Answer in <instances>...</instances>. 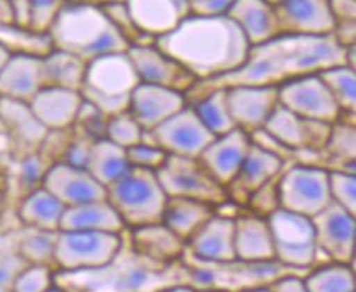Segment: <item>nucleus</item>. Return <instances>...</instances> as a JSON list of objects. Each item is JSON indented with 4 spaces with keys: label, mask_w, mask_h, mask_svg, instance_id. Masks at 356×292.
<instances>
[{
    "label": "nucleus",
    "mask_w": 356,
    "mask_h": 292,
    "mask_svg": "<svg viewBox=\"0 0 356 292\" xmlns=\"http://www.w3.org/2000/svg\"><path fill=\"white\" fill-rule=\"evenodd\" d=\"M345 65V48L333 35L300 36L277 35L276 38L250 47L246 61L238 70L213 79L195 82L186 94L187 104L216 89L238 86H277L300 76L317 74L333 66Z\"/></svg>",
    "instance_id": "nucleus-1"
},
{
    "label": "nucleus",
    "mask_w": 356,
    "mask_h": 292,
    "mask_svg": "<svg viewBox=\"0 0 356 292\" xmlns=\"http://www.w3.org/2000/svg\"><path fill=\"white\" fill-rule=\"evenodd\" d=\"M154 44L197 82L238 70L250 51L243 31L227 15H189L171 33L156 38Z\"/></svg>",
    "instance_id": "nucleus-2"
},
{
    "label": "nucleus",
    "mask_w": 356,
    "mask_h": 292,
    "mask_svg": "<svg viewBox=\"0 0 356 292\" xmlns=\"http://www.w3.org/2000/svg\"><path fill=\"white\" fill-rule=\"evenodd\" d=\"M48 35L54 49L74 54L86 63L130 48L102 8L86 3L67 2L54 18Z\"/></svg>",
    "instance_id": "nucleus-3"
},
{
    "label": "nucleus",
    "mask_w": 356,
    "mask_h": 292,
    "mask_svg": "<svg viewBox=\"0 0 356 292\" xmlns=\"http://www.w3.org/2000/svg\"><path fill=\"white\" fill-rule=\"evenodd\" d=\"M138 84L127 51L106 54L88 63L81 95L108 118L129 111L130 95Z\"/></svg>",
    "instance_id": "nucleus-4"
},
{
    "label": "nucleus",
    "mask_w": 356,
    "mask_h": 292,
    "mask_svg": "<svg viewBox=\"0 0 356 292\" xmlns=\"http://www.w3.org/2000/svg\"><path fill=\"white\" fill-rule=\"evenodd\" d=\"M107 200L125 228L159 223L168 195L154 171L131 168L122 179L107 187Z\"/></svg>",
    "instance_id": "nucleus-5"
},
{
    "label": "nucleus",
    "mask_w": 356,
    "mask_h": 292,
    "mask_svg": "<svg viewBox=\"0 0 356 292\" xmlns=\"http://www.w3.org/2000/svg\"><path fill=\"white\" fill-rule=\"evenodd\" d=\"M175 264H159L149 261L135 253V258H125L122 263L115 259L107 266L90 269L89 275L95 276L97 286L86 287L88 292H158L168 286L184 284L164 277L181 276L175 271ZM177 279V277H176ZM182 281V279H179Z\"/></svg>",
    "instance_id": "nucleus-6"
},
{
    "label": "nucleus",
    "mask_w": 356,
    "mask_h": 292,
    "mask_svg": "<svg viewBox=\"0 0 356 292\" xmlns=\"http://www.w3.org/2000/svg\"><path fill=\"white\" fill-rule=\"evenodd\" d=\"M123 246V234L59 230L54 266L63 273L90 271L111 264Z\"/></svg>",
    "instance_id": "nucleus-7"
},
{
    "label": "nucleus",
    "mask_w": 356,
    "mask_h": 292,
    "mask_svg": "<svg viewBox=\"0 0 356 292\" xmlns=\"http://www.w3.org/2000/svg\"><path fill=\"white\" fill-rule=\"evenodd\" d=\"M266 220L271 230L276 261L298 271L312 268L318 254L312 218L280 207L269 213Z\"/></svg>",
    "instance_id": "nucleus-8"
},
{
    "label": "nucleus",
    "mask_w": 356,
    "mask_h": 292,
    "mask_svg": "<svg viewBox=\"0 0 356 292\" xmlns=\"http://www.w3.org/2000/svg\"><path fill=\"white\" fill-rule=\"evenodd\" d=\"M330 170L316 164L292 163L286 166L277 182L280 207L312 218L332 202Z\"/></svg>",
    "instance_id": "nucleus-9"
},
{
    "label": "nucleus",
    "mask_w": 356,
    "mask_h": 292,
    "mask_svg": "<svg viewBox=\"0 0 356 292\" xmlns=\"http://www.w3.org/2000/svg\"><path fill=\"white\" fill-rule=\"evenodd\" d=\"M158 181L168 197H186L202 200L217 207L228 202V193L223 186L205 171L197 158L168 154L166 161L156 171Z\"/></svg>",
    "instance_id": "nucleus-10"
},
{
    "label": "nucleus",
    "mask_w": 356,
    "mask_h": 292,
    "mask_svg": "<svg viewBox=\"0 0 356 292\" xmlns=\"http://www.w3.org/2000/svg\"><path fill=\"white\" fill-rule=\"evenodd\" d=\"M277 102L304 120L335 123L341 115L318 74L300 76L277 86Z\"/></svg>",
    "instance_id": "nucleus-11"
},
{
    "label": "nucleus",
    "mask_w": 356,
    "mask_h": 292,
    "mask_svg": "<svg viewBox=\"0 0 356 292\" xmlns=\"http://www.w3.org/2000/svg\"><path fill=\"white\" fill-rule=\"evenodd\" d=\"M149 133L154 143L168 154L184 158H199L200 153L216 138L202 125L191 104H187L184 108H181Z\"/></svg>",
    "instance_id": "nucleus-12"
},
{
    "label": "nucleus",
    "mask_w": 356,
    "mask_h": 292,
    "mask_svg": "<svg viewBox=\"0 0 356 292\" xmlns=\"http://www.w3.org/2000/svg\"><path fill=\"white\" fill-rule=\"evenodd\" d=\"M318 252L330 261L353 264L356 241V216L330 202L312 217Z\"/></svg>",
    "instance_id": "nucleus-13"
},
{
    "label": "nucleus",
    "mask_w": 356,
    "mask_h": 292,
    "mask_svg": "<svg viewBox=\"0 0 356 292\" xmlns=\"http://www.w3.org/2000/svg\"><path fill=\"white\" fill-rule=\"evenodd\" d=\"M127 56L130 58L136 76L143 84L159 86L187 94L197 82L184 66L164 54L161 49L156 48V44L130 47L127 49Z\"/></svg>",
    "instance_id": "nucleus-14"
},
{
    "label": "nucleus",
    "mask_w": 356,
    "mask_h": 292,
    "mask_svg": "<svg viewBox=\"0 0 356 292\" xmlns=\"http://www.w3.org/2000/svg\"><path fill=\"white\" fill-rule=\"evenodd\" d=\"M227 90V106L235 129L253 135L263 130L277 107V88L273 86H238Z\"/></svg>",
    "instance_id": "nucleus-15"
},
{
    "label": "nucleus",
    "mask_w": 356,
    "mask_h": 292,
    "mask_svg": "<svg viewBox=\"0 0 356 292\" xmlns=\"http://www.w3.org/2000/svg\"><path fill=\"white\" fill-rule=\"evenodd\" d=\"M280 35H332L333 17L328 0H282L275 6Z\"/></svg>",
    "instance_id": "nucleus-16"
},
{
    "label": "nucleus",
    "mask_w": 356,
    "mask_h": 292,
    "mask_svg": "<svg viewBox=\"0 0 356 292\" xmlns=\"http://www.w3.org/2000/svg\"><path fill=\"white\" fill-rule=\"evenodd\" d=\"M43 187H47L65 207L107 199V189L99 184L88 170L61 161L48 168Z\"/></svg>",
    "instance_id": "nucleus-17"
},
{
    "label": "nucleus",
    "mask_w": 356,
    "mask_h": 292,
    "mask_svg": "<svg viewBox=\"0 0 356 292\" xmlns=\"http://www.w3.org/2000/svg\"><path fill=\"white\" fill-rule=\"evenodd\" d=\"M250 146L251 136L240 129H234L216 136L197 159L205 171L227 189L238 175Z\"/></svg>",
    "instance_id": "nucleus-18"
},
{
    "label": "nucleus",
    "mask_w": 356,
    "mask_h": 292,
    "mask_svg": "<svg viewBox=\"0 0 356 292\" xmlns=\"http://www.w3.org/2000/svg\"><path fill=\"white\" fill-rule=\"evenodd\" d=\"M186 252L195 261L225 264L236 261L235 257V218L213 216L191 236Z\"/></svg>",
    "instance_id": "nucleus-19"
},
{
    "label": "nucleus",
    "mask_w": 356,
    "mask_h": 292,
    "mask_svg": "<svg viewBox=\"0 0 356 292\" xmlns=\"http://www.w3.org/2000/svg\"><path fill=\"white\" fill-rule=\"evenodd\" d=\"M187 106L186 94L140 82L130 95L129 112L145 131H152Z\"/></svg>",
    "instance_id": "nucleus-20"
},
{
    "label": "nucleus",
    "mask_w": 356,
    "mask_h": 292,
    "mask_svg": "<svg viewBox=\"0 0 356 292\" xmlns=\"http://www.w3.org/2000/svg\"><path fill=\"white\" fill-rule=\"evenodd\" d=\"M286 159L280 154L269 152L264 146L251 141V146L246 153V158L241 164L238 175L227 187L228 199H250V195L257 193L259 187L275 179L284 171Z\"/></svg>",
    "instance_id": "nucleus-21"
},
{
    "label": "nucleus",
    "mask_w": 356,
    "mask_h": 292,
    "mask_svg": "<svg viewBox=\"0 0 356 292\" xmlns=\"http://www.w3.org/2000/svg\"><path fill=\"white\" fill-rule=\"evenodd\" d=\"M43 88H47L43 58L10 54L0 67V99L30 104Z\"/></svg>",
    "instance_id": "nucleus-22"
},
{
    "label": "nucleus",
    "mask_w": 356,
    "mask_h": 292,
    "mask_svg": "<svg viewBox=\"0 0 356 292\" xmlns=\"http://www.w3.org/2000/svg\"><path fill=\"white\" fill-rule=\"evenodd\" d=\"M125 6L136 29L154 40L171 33L191 15L189 0H125Z\"/></svg>",
    "instance_id": "nucleus-23"
},
{
    "label": "nucleus",
    "mask_w": 356,
    "mask_h": 292,
    "mask_svg": "<svg viewBox=\"0 0 356 292\" xmlns=\"http://www.w3.org/2000/svg\"><path fill=\"white\" fill-rule=\"evenodd\" d=\"M0 123L10 136L12 149L24 154L38 152L48 130L33 115L29 104L17 100L0 99Z\"/></svg>",
    "instance_id": "nucleus-24"
},
{
    "label": "nucleus",
    "mask_w": 356,
    "mask_h": 292,
    "mask_svg": "<svg viewBox=\"0 0 356 292\" xmlns=\"http://www.w3.org/2000/svg\"><path fill=\"white\" fill-rule=\"evenodd\" d=\"M79 90L61 88H43L30 100V108L48 131L70 130L74 127L82 106Z\"/></svg>",
    "instance_id": "nucleus-25"
},
{
    "label": "nucleus",
    "mask_w": 356,
    "mask_h": 292,
    "mask_svg": "<svg viewBox=\"0 0 356 292\" xmlns=\"http://www.w3.org/2000/svg\"><path fill=\"white\" fill-rule=\"evenodd\" d=\"M235 257L240 263L276 261L266 217L246 213L235 218Z\"/></svg>",
    "instance_id": "nucleus-26"
},
{
    "label": "nucleus",
    "mask_w": 356,
    "mask_h": 292,
    "mask_svg": "<svg viewBox=\"0 0 356 292\" xmlns=\"http://www.w3.org/2000/svg\"><path fill=\"white\" fill-rule=\"evenodd\" d=\"M227 17L243 31L250 47L280 35L275 7L266 0H234Z\"/></svg>",
    "instance_id": "nucleus-27"
},
{
    "label": "nucleus",
    "mask_w": 356,
    "mask_h": 292,
    "mask_svg": "<svg viewBox=\"0 0 356 292\" xmlns=\"http://www.w3.org/2000/svg\"><path fill=\"white\" fill-rule=\"evenodd\" d=\"M134 252L159 264L177 263L184 257L186 243L163 222L130 228Z\"/></svg>",
    "instance_id": "nucleus-28"
},
{
    "label": "nucleus",
    "mask_w": 356,
    "mask_h": 292,
    "mask_svg": "<svg viewBox=\"0 0 356 292\" xmlns=\"http://www.w3.org/2000/svg\"><path fill=\"white\" fill-rule=\"evenodd\" d=\"M59 230L77 232H108V234H123L125 225L118 217L115 209L107 199L94 202L66 207L63 213Z\"/></svg>",
    "instance_id": "nucleus-29"
},
{
    "label": "nucleus",
    "mask_w": 356,
    "mask_h": 292,
    "mask_svg": "<svg viewBox=\"0 0 356 292\" xmlns=\"http://www.w3.org/2000/svg\"><path fill=\"white\" fill-rule=\"evenodd\" d=\"M216 213V207L202 200L168 197L161 222L187 243L191 236Z\"/></svg>",
    "instance_id": "nucleus-30"
},
{
    "label": "nucleus",
    "mask_w": 356,
    "mask_h": 292,
    "mask_svg": "<svg viewBox=\"0 0 356 292\" xmlns=\"http://www.w3.org/2000/svg\"><path fill=\"white\" fill-rule=\"evenodd\" d=\"M65 209L47 187L40 186L20 199L17 213L25 227L59 232Z\"/></svg>",
    "instance_id": "nucleus-31"
},
{
    "label": "nucleus",
    "mask_w": 356,
    "mask_h": 292,
    "mask_svg": "<svg viewBox=\"0 0 356 292\" xmlns=\"http://www.w3.org/2000/svg\"><path fill=\"white\" fill-rule=\"evenodd\" d=\"M86 170L104 187L115 184L131 170L127 149L117 146L107 138L95 140Z\"/></svg>",
    "instance_id": "nucleus-32"
},
{
    "label": "nucleus",
    "mask_w": 356,
    "mask_h": 292,
    "mask_svg": "<svg viewBox=\"0 0 356 292\" xmlns=\"http://www.w3.org/2000/svg\"><path fill=\"white\" fill-rule=\"evenodd\" d=\"M276 145L289 152H309V120H304L277 104L263 129Z\"/></svg>",
    "instance_id": "nucleus-33"
},
{
    "label": "nucleus",
    "mask_w": 356,
    "mask_h": 292,
    "mask_svg": "<svg viewBox=\"0 0 356 292\" xmlns=\"http://www.w3.org/2000/svg\"><path fill=\"white\" fill-rule=\"evenodd\" d=\"M88 63L61 49H53L43 58V72L47 88L79 90L84 86Z\"/></svg>",
    "instance_id": "nucleus-34"
},
{
    "label": "nucleus",
    "mask_w": 356,
    "mask_h": 292,
    "mask_svg": "<svg viewBox=\"0 0 356 292\" xmlns=\"http://www.w3.org/2000/svg\"><path fill=\"white\" fill-rule=\"evenodd\" d=\"M0 47L8 54L44 58L53 51V41L48 33H36L17 24H0Z\"/></svg>",
    "instance_id": "nucleus-35"
},
{
    "label": "nucleus",
    "mask_w": 356,
    "mask_h": 292,
    "mask_svg": "<svg viewBox=\"0 0 356 292\" xmlns=\"http://www.w3.org/2000/svg\"><path fill=\"white\" fill-rule=\"evenodd\" d=\"M10 3L17 25L36 33H48L67 0H10Z\"/></svg>",
    "instance_id": "nucleus-36"
},
{
    "label": "nucleus",
    "mask_w": 356,
    "mask_h": 292,
    "mask_svg": "<svg viewBox=\"0 0 356 292\" xmlns=\"http://www.w3.org/2000/svg\"><path fill=\"white\" fill-rule=\"evenodd\" d=\"M193 106L195 115L202 122V125L213 136L228 133L235 129V123L232 120L230 111L227 106V90L216 89L211 92L200 95L199 99L189 102Z\"/></svg>",
    "instance_id": "nucleus-37"
},
{
    "label": "nucleus",
    "mask_w": 356,
    "mask_h": 292,
    "mask_svg": "<svg viewBox=\"0 0 356 292\" xmlns=\"http://www.w3.org/2000/svg\"><path fill=\"white\" fill-rule=\"evenodd\" d=\"M309 292H356L353 264L330 261L304 276Z\"/></svg>",
    "instance_id": "nucleus-38"
},
{
    "label": "nucleus",
    "mask_w": 356,
    "mask_h": 292,
    "mask_svg": "<svg viewBox=\"0 0 356 292\" xmlns=\"http://www.w3.org/2000/svg\"><path fill=\"white\" fill-rule=\"evenodd\" d=\"M341 113H356V70L341 65L317 72Z\"/></svg>",
    "instance_id": "nucleus-39"
},
{
    "label": "nucleus",
    "mask_w": 356,
    "mask_h": 292,
    "mask_svg": "<svg viewBox=\"0 0 356 292\" xmlns=\"http://www.w3.org/2000/svg\"><path fill=\"white\" fill-rule=\"evenodd\" d=\"M333 161L341 164V170L355 172L356 159V127L355 122L339 118L332 125L330 135L323 146V152Z\"/></svg>",
    "instance_id": "nucleus-40"
},
{
    "label": "nucleus",
    "mask_w": 356,
    "mask_h": 292,
    "mask_svg": "<svg viewBox=\"0 0 356 292\" xmlns=\"http://www.w3.org/2000/svg\"><path fill=\"white\" fill-rule=\"evenodd\" d=\"M58 232L29 228V232L18 240L17 253L26 264H54Z\"/></svg>",
    "instance_id": "nucleus-41"
},
{
    "label": "nucleus",
    "mask_w": 356,
    "mask_h": 292,
    "mask_svg": "<svg viewBox=\"0 0 356 292\" xmlns=\"http://www.w3.org/2000/svg\"><path fill=\"white\" fill-rule=\"evenodd\" d=\"M143 133L145 130L141 129L140 123L135 120V117L131 115L129 111H127L107 118L104 138L112 141V143H115L117 146L129 149L131 146L141 143Z\"/></svg>",
    "instance_id": "nucleus-42"
},
{
    "label": "nucleus",
    "mask_w": 356,
    "mask_h": 292,
    "mask_svg": "<svg viewBox=\"0 0 356 292\" xmlns=\"http://www.w3.org/2000/svg\"><path fill=\"white\" fill-rule=\"evenodd\" d=\"M49 166L51 164L41 156L40 152L24 154V156L18 158L15 181L22 193V197L31 193L36 187L43 186L44 175H47Z\"/></svg>",
    "instance_id": "nucleus-43"
},
{
    "label": "nucleus",
    "mask_w": 356,
    "mask_h": 292,
    "mask_svg": "<svg viewBox=\"0 0 356 292\" xmlns=\"http://www.w3.org/2000/svg\"><path fill=\"white\" fill-rule=\"evenodd\" d=\"M330 199L345 211L356 216V175L351 171L330 170L328 175Z\"/></svg>",
    "instance_id": "nucleus-44"
},
{
    "label": "nucleus",
    "mask_w": 356,
    "mask_h": 292,
    "mask_svg": "<svg viewBox=\"0 0 356 292\" xmlns=\"http://www.w3.org/2000/svg\"><path fill=\"white\" fill-rule=\"evenodd\" d=\"M54 286V273L47 264H26L13 281L10 292H44Z\"/></svg>",
    "instance_id": "nucleus-45"
},
{
    "label": "nucleus",
    "mask_w": 356,
    "mask_h": 292,
    "mask_svg": "<svg viewBox=\"0 0 356 292\" xmlns=\"http://www.w3.org/2000/svg\"><path fill=\"white\" fill-rule=\"evenodd\" d=\"M127 156H129L131 168L156 172L163 166V163L166 161L168 153L163 148H159L158 145L141 141V143L127 149Z\"/></svg>",
    "instance_id": "nucleus-46"
},
{
    "label": "nucleus",
    "mask_w": 356,
    "mask_h": 292,
    "mask_svg": "<svg viewBox=\"0 0 356 292\" xmlns=\"http://www.w3.org/2000/svg\"><path fill=\"white\" fill-rule=\"evenodd\" d=\"M94 141H95L94 138H90V136L84 135V133L72 135L70 145H67L66 152H65V154H63L61 163H66V164H70V166L82 168V170H86Z\"/></svg>",
    "instance_id": "nucleus-47"
},
{
    "label": "nucleus",
    "mask_w": 356,
    "mask_h": 292,
    "mask_svg": "<svg viewBox=\"0 0 356 292\" xmlns=\"http://www.w3.org/2000/svg\"><path fill=\"white\" fill-rule=\"evenodd\" d=\"M234 0H189L191 15L222 17L227 15Z\"/></svg>",
    "instance_id": "nucleus-48"
},
{
    "label": "nucleus",
    "mask_w": 356,
    "mask_h": 292,
    "mask_svg": "<svg viewBox=\"0 0 356 292\" xmlns=\"http://www.w3.org/2000/svg\"><path fill=\"white\" fill-rule=\"evenodd\" d=\"M26 266V263L18 257V253L6 254L0 258V287L10 291V287L18 276V273Z\"/></svg>",
    "instance_id": "nucleus-49"
},
{
    "label": "nucleus",
    "mask_w": 356,
    "mask_h": 292,
    "mask_svg": "<svg viewBox=\"0 0 356 292\" xmlns=\"http://www.w3.org/2000/svg\"><path fill=\"white\" fill-rule=\"evenodd\" d=\"M268 289L271 292H309L304 277L294 273H287L273 279L268 284Z\"/></svg>",
    "instance_id": "nucleus-50"
},
{
    "label": "nucleus",
    "mask_w": 356,
    "mask_h": 292,
    "mask_svg": "<svg viewBox=\"0 0 356 292\" xmlns=\"http://www.w3.org/2000/svg\"><path fill=\"white\" fill-rule=\"evenodd\" d=\"M328 7L335 25L356 22V0H328Z\"/></svg>",
    "instance_id": "nucleus-51"
},
{
    "label": "nucleus",
    "mask_w": 356,
    "mask_h": 292,
    "mask_svg": "<svg viewBox=\"0 0 356 292\" xmlns=\"http://www.w3.org/2000/svg\"><path fill=\"white\" fill-rule=\"evenodd\" d=\"M333 38L341 48L356 47V22H350V24H337L333 26L332 31Z\"/></svg>",
    "instance_id": "nucleus-52"
},
{
    "label": "nucleus",
    "mask_w": 356,
    "mask_h": 292,
    "mask_svg": "<svg viewBox=\"0 0 356 292\" xmlns=\"http://www.w3.org/2000/svg\"><path fill=\"white\" fill-rule=\"evenodd\" d=\"M0 24H15L10 0H0Z\"/></svg>",
    "instance_id": "nucleus-53"
},
{
    "label": "nucleus",
    "mask_w": 356,
    "mask_h": 292,
    "mask_svg": "<svg viewBox=\"0 0 356 292\" xmlns=\"http://www.w3.org/2000/svg\"><path fill=\"white\" fill-rule=\"evenodd\" d=\"M67 2L86 3V6H94V7H104V6H108V3L125 2V0H67Z\"/></svg>",
    "instance_id": "nucleus-54"
},
{
    "label": "nucleus",
    "mask_w": 356,
    "mask_h": 292,
    "mask_svg": "<svg viewBox=\"0 0 356 292\" xmlns=\"http://www.w3.org/2000/svg\"><path fill=\"white\" fill-rule=\"evenodd\" d=\"M158 292H194V287L189 284H175V286L164 287V289Z\"/></svg>",
    "instance_id": "nucleus-55"
},
{
    "label": "nucleus",
    "mask_w": 356,
    "mask_h": 292,
    "mask_svg": "<svg viewBox=\"0 0 356 292\" xmlns=\"http://www.w3.org/2000/svg\"><path fill=\"white\" fill-rule=\"evenodd\" d=\"M236 292H271L268 289V284H261V286H253V287H246V289H240Z\"/></svg>",
    "instance_id": "nucleus-56"
},
{
    "label": "nucleus",
    "mask_w": 356,
    "mask_h": 292,
    "mask_svg": "<svg viewBox=\"0 0 356 292\" xmlns=\"http://www.w3.org/2000/svg\"><path fill=\"white\" fill-rule=\"evenodd\" d=\"M194 292H232L220 287H194Z\"/></svg>",
    "instance_id": "nucleus-57"
},
{
    "label": "nucleus",
    "mask_w": 356,
    "mask_h": 292,
    "mask_svg": "<svg viewBox=\"0 0 356 292\" xmlns=\"http://www.w3.org/2000/svg\"><path fill=\"white\" fill-rule=\"evenodd\" d=\"M3 209H6V195H3V190L0 189V222H2Z\"/></svg>",
    "instance_id": "nucleus-58"
},
{
    "label": "nucleus",
    "mask_w": 356,
    "mask_h": 292,
    "mask_svg": "<svg viewBox=\"0 0 356 292\" xmlns=\"http://www.w3.org/2000/svg\"><path fill=\"white\" fill-rule=\"evenodd\" d=\"M8 56H10V54H8V53L6 51V49L0 47V67L6 65V61L8 59Z\"/></svg>",
    "instance_id": "nucleus-59"
},
{
    "label": "nucleus",
    "mask_w": 356,
    "mask_h": 292,
    "mask_svg": "<svg viewBox=\"0 0 356 292\" xmlns=\"http://www.w3.org/2000/svg\"><path fill=\"white\" fill-rule=\"evenodd\" d=\"M44 292H67V291H66V289H63L61 286H58L56 282H54V286H51V287H49L48 291H44Z\"/></svg>",
    "instance_id": "nucleus-60"
},
{
    "label": "nucleus",
    "mask_w": 356,
    "mask_h": 292,
    "mask_svg": "<svg viewBox=\"0 0 356 292\" xmlns=\"http://www.w3.org/2000/svg\"><path fill=\"white\" fill-rule=\"evenodd\" d=\"M266 2L271 3V6L275 7V6H277V3H280V2H282V0H266Z\"/></svg>",
    "instance_id": "nucleus-61"
},
{
    "label": "nucleus",
    "mask_w": 356,
    "mask_h": 292,
    "mask_svg": "<svg viewBox=\"0 0 356 292\" xmlns=\"http://www.w3.org/2000/svg\"><path fill=\"white\" fill-rule=\"evenodd\" d=\"M0 292H10L8 289H3V287H0Z\"/></svg>",
    "instance_id": "nucleus-62"
}]
</instances>
